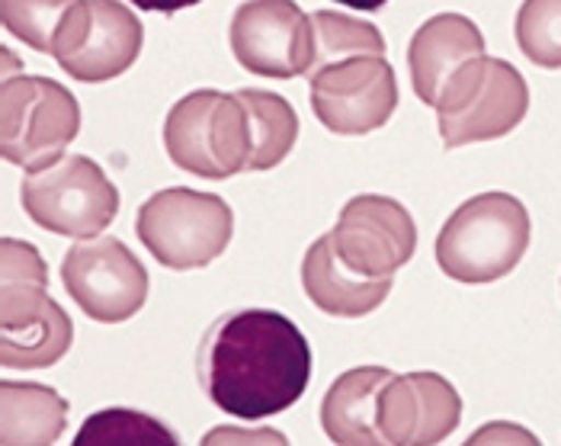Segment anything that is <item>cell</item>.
<instances>
[{"label":"cell","mask_w":561,"mask_h":446,"mask_svg":"<svg viewBox=\"0 0 561 446\" xmlns=\"http://www.w3.org/2000/svg\"><path fill=\"white\" fill-rule=\"evenodd\" d=\"M3 158L23 171L55 164L81 133V106L75 93L39 75L7 78L0 90Z\"/></svg>","instance_id":"obj_5"},{"label":"cell","mask_w":561,"mask_h":446,"mask_svg":"<svg viewBox=\"0 0 561 446\" xmlns=\"http://www.w3.org/2000/svg\"><path fill=\"white\" fill-rule=\"evenodd\" d=\"M164 148L176 168L206 180H228L251 164V126L238 93L193 90L164 123Z\"/></svg>","instance_id":"obj_3"},{"label":"cell","mask_w":561,"mask_h":446,"mask_svg":"<svg viewBox=\"0 0 561 446\" xmlns=\"http://www.w3.org/2000/svg\"><path fill=\"white\" fill-rule=\"evenodd\" d=\"M533 222L511 193H481L462 203L436 238V264L459 283L481 286L504 279L529 248Z\"/></svg>","instance_id":"obj_2"},{"label":"cell","mask_w":561,"mask_h":446,"mask_svg":"<svg viewBox=\"0 0 561 446\" xmlns=\"http://www.w3.org/2000/svg\"><path fill=\"white\" fill-rule=\"evenodd\" d=\"M462 421L456 386L436 373L391 376L379 396L382 444H443Z\"/></svg>","instance_id":"obj_14"},{"label":"cell","mask_w":561,"mask_h":446,"mask_svg":"<svg viewBox=\"0 0 561 446\" xmlns=\"http://www.w3.org/2000/svg\"><path fill=\"white\" fill-rule=\"evenodd\" d=\"M75 324L61 306L16 331H0V363L7 369H43L55 366L71 351Z\"/></svg>","instance_id":"obj_20"},{"label":"cell","mask_w":561,"mask_h":446,"mask_svg":"<svg viewBox=\"0 0 561 446\" xmlns=\"http://www.w3.org/2000/svg\"><path fill=\"white\" fill-rule=\"evenodd\" d=\"M0 414V441L7 446L55 444L68 427V402L36 382H3Z\"/></svg>","instance_id":"obj_18"},{"label":"cell","mask_w":561,"mask_h":446,"mask_svg":"<svg viewBox=\"0 0 561 446\" xmlns=\"http://www.w3.org/2000/svg\"><path fill=\"white\" fill-rule=\"evenodd\" d=\"M341 7H353V10H382L389 0H334Z\"/></svg>","instance_id":"obj_28"},{"label":"cell","mask_w":561,"mask_h":446,"mask_svg":"<svg viewBox=\"0 0 561 446\" xmlns=\"http://www.w3.org/2000/svg\"><path fill=\"white\" fill-rule=\"evenodd\" d=\"M135 231L168 270H199L218 261L234 235V213L216 193L171 186L138 209Z\"/></svg>","instance_id":"obj_4"},{"label":"cell","mask_w":561,"mask_h":446,"mask_svg":"<svg viewBox=\"0 0 561 446\" xmlns=\"http://www.w3.org/2000/svg\"><path fill=\"white\" fill-rule=\"evenodd\" d=\"M78 0H0L3 30L30 48L51 55L55 36Z\"/></svg>","instance_id":"obj_22"},{"label":"cell","mask_w":561,"mask_h":446,"mask_svg":"<svg viewBox=\"0 0 561 446\" xmlns=\"http://www.w3.org/2000/svg\"><path fill=\"white\" fill-rule=\"evenodd\" d=\"M507 437H511V441L517 437V441H523V444H539V441H536V437H533L529 431H519V427H511V424H494V427H481L478 434H472V441H469V444H484V441L491 444V441H507Z\"/></svg>","instance_id":"obj_25"},{"label":"cell","mask_w":561,"mask_h":446,"mask_svg":"<svg viewBox=\"0 0 561 446\" xmlns=\"http://www.w3.org/2000/svg\"><path fill=\"white\" fill-rule=\"evenodd\" d=\"M484 36L462 13H439L421 23L408 45V68L414 93L439 110H449L466 90L476 84L484 65Z\"/></svg>","instance_id":"obj_11"},{"label":"cell","mask_w":561,"mask_h":446,"mask_svg":"<svg viewBox=\"0 0 561 446\" xmlns=\"http://www.w3.org/2000/svg\"><path fill=\"white\" fill-rule=\"evenodd\" d=\"M276 441V444H286V437L283 434H273V431H254V434H238V431H216L213 437H209V444H216V441Z\"/></svg>","instance_id":"obj_26"},{"label":"cell","mask_w":561,"mask_h":446,"mask_svg":"<svg viewBox=\"0 0 561 446\" xmlns=\"http://www.w3.org/2000/svg\"><path fill=\"white\" fill-rule=\"evenodd\" d=\"M33 222L61 238H96L119 213V193L87 155H61L55 164L30 171L20 190Z\"/></svg>","instance_id":"obj_6"},{"label":"cell","mask_w":561,"mask_h":446,"mask_svg":"<svg viewBox=\"0 0 561 446\" xmlns=\"http://www.w3.org/2000/svg\"><path fill=\"white\" fill-rule=\"evenodd\" d=\"M131 3L141 10H154V13H176V10L196 7L199 0H131Z\"/></svg>","instance_id":"obj_27"},{"label":"cell","mask_w":561,"mask_h":446,"mask_svg":"<svg viewBox=\"0 0 561 446\" xmlns=\"http://www.w3.org/2000/svg\"><path fill=\"white\" fill-rule=\"evenodd\" d=\"M61 279L78 309L103 324L129 321L148 302V270L119 238H87L68 248Z\"/></svg>","instance_id":"obj_8"},{"label":"cell","mask_w":561,"mask_h":446,"mask_svg":"<svg viewBox=\"0 0 561 446\" xmlns=\"http://www.w3.org/2000/svg\"><path fill=\"white\" fill-rule=\"evenodd\" d=\"M199 382L218 411L263 421L305 396L311 347L286 315L270 309L228 312L199 344Z\"/></svg>","instance_id":"obj_1"},{"label":"cell","mask_w":561,"mask_h":446,"mask_svg":"<svg viewBox=\"0 0 561 446\" xmlns=\"http://www.w3.org/2000/svg\"><path fill=\"white\" fill-rule=\"evenodd\" d=\"M302 286L305 296L334 318H363L376 312L391 293V276L386 279H369L350 270L337 258L331 235H321L302 261Z\"/></svg>","instance_id":"obj_15"},{"label":"cell","mask_w":561,"mask_h":446,"mask_svg":"<svg viewBox=\"0 0 561 446\" xmlns=\"http://www.w3.org/2000/svg\"><path fill=\"white\" fill-rule=\"evenodd\" d=\"M311 36H314V55H311L308 75H314L324 65L353 58V55H386L382 33L373 23L356 20V16L341 13V10L311 13Z\"/></svg>","instance_id":"obj_21"},{"label":"cell","mask_w":561,"mask_h":446,"mask_svg":"<svg viewBox=\"0 0 561 446\" xmlns=\"http://www.w3.org/2000/svg\"><path fill=\"white\" fill-rule=\"evenodd\" d=\"M78 444H176V434L141 411L110 408L87 418Z\"/></svg>","instance_id":"obj_23"},{"label":"cell","mask_w":561,"mask_h":446,"mask_svg":"<svg viewBox=\"0 0 561 446\" xmlns=\"http://www.w3.org/2000/svg\"><path fill=\"white\" fill-rule=\"evenodd\" d=\"M308 81L311 110L334 135L376 133L398 106V84L386 55H353L318 68Z\"/></svg>","instance_id":"obj_9"},{"label":"cell","mask_w":561,"mask_h":446,"mask_svg":"<svg viewBox=\"0 0 561 446\" xmlns=\"http://www.w3.org/2000/svg\"><path fill=\"white\" fill-rule=\"evenodd\" d=\"M228 43L241 68L257 78L289 81L308 75L314 36L311 16L293 0H248L234 10Z\"/></svg>","instance_id":"obj_10"},{"label":"cell","mask_w":561,"mask_h":446,"mask_svg":"<svg viewBox=\"0 0 561 446\" xmlns=\"http://www.w3.org/2000/svg\"><path fill=\"white\" fill-rule=\"evenodd\" d=\"M0 248V331H16L45 318L58 302L48 296V270L33 244L3 238Z\"/></svg>","instance_id":"obj_17"},{"label":"cell","mask_w":561,"mask_h":446,"mask_svg":"<svg viewBox=\"0 0 561 446\" xmlns=\"http://www.w3.org/2000/svg\"><path fill=\"white\" fill-rule=\"evenodd\" d=\"M517 45L533 65L561 68V0H523Z\"/></svg>","instance_id":"obj_24"},{"label":"cell","mask_w":561,"mask_h":446,"mask_svg":"<svg viewBox=\"0 0 561 446\" xmlns=\"http://www.w3.org/2000/svg\"><path fill=\"white\" fill-rule=\"evenodd\" d=\"M391 376L389 366H356L334 379L321 402V427L334 444H382L379 396Z\"/></svg>","instance_id":"obj_16"},{"label":"cell","mask_w":561,"mask_h":446,"mask_svg":"<svg viewBox=\"0 0 561 446\" xmlns=\"http://www.w3.org/2000/svg\"><path fill=\"white\" fill-rule=\"evenodd\" d=\"M529 110V88L517 68L501 58H488L476 88L453 110L436 113L443 148H462L476 141H494L517 129Z\"/></svg>","instance_id":"obj_13"},{"label":"cell","mask_w":561,"mask_h":446,"mask_svg":"<svg viewBox=\"0 0 561 446\" xmlns=\"http://www.w3.org/2000/svg\"><path fill=\"white\" fill-rule=\"evenodd\" d=\"M141 43V20L126 3L78 0L55 36L51 58L81 84H106L129 71Z\"/></svg>","instance_id":"obj_7"},{"label":"cell","mask_w":561,"mask_h":446,"mask_svg":"<svg viewBox=\"0 0 561 446\" xmlns=\"http://www.w3.org/2000/svg\"><path fill=\"white\" fill-rule=\"evenodd\" d=\"M248 110L251 126V164L248 171H273L289 158L299 138V116L293 103L273 90H234Z\"/></svg>","instance_id":"obj_19"},{"label":"cell","mask_w":561,"mask_h":446,"mask_svg":"<svg viewBox=\"0 0 561 446\" xmlns=\"http://www.w3.org/2000/svg\"><path fill=\"white\" fill-rule=\"evenodd\" d=\"M328 235L346 267L369 279L394 276L417 251V225L411 213L398 199L376 193L353 196Z\"/></svg>","instance_id":"obj_12"}]
</instances>
